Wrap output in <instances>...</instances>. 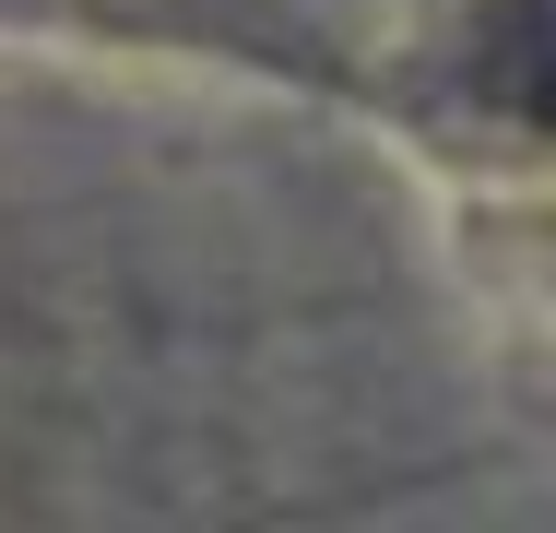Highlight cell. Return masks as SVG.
<instances>
[{
  "instance_id": "1",
  "label": "cell",
  "mask_w": 556,
  "mask_h": 533,
  "mask_svg": "<svg viewBox=\"0 0 556 533\" xmlns=\"http://www.w3.org/2000/svg\"><path fill=\"white\" fill-rule=\"evenodd\" d=\"M485 84L521 107V119H545V131H556V0H509V12H497V36H485Z\"/></svg>"
}]
</instances>
